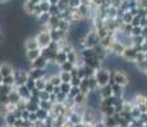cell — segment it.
I'll return each mask as SVG.
<instances>
[{
    "label": "cell",
    "instance_id": "35",
    "mask_svg": "<svg viewBox=\"0 0 147 127\" xmlns=\"http://www.w3.org/2000/svg\"><path fill=\"white\" fill-rule=\"evenodd\" d=\"M147 60V53L137 52V57H136V63H141V61Z\"/></svg>",
    "mask_w": 147,
    "mask_h": 127
},
{
    "label": "cell",
    "instance_id": "28",
    "mask_svg": "<svg viewBox=\"0 0 147 127\" xmlns=\"http://www.w3.org/2000/svg\"><path fill=\"white\" fill-rule=\"evenodd\" d=\"M78 94H81L80 88H77V86H72V89H70L69 94H68V98H70V99H74V98L77 97Z\"/></svg>",
    "mask_w": 147,
    "mask_h": 127
},
{
    "label": "cell",
    "instance_id": "23",
    "mask_svg": "<svg viewBox=\"0 0 147 127\" xmlns=\"http://www.w3.org/2000/svg\"><path fill=\"white\" fill-rule=\"evenodd\" d=\"M53 106H54V104L50 103L49 100H41L40 104H38V108L44 109V111H46V112H50L53 109Z\"/></svg>",
    "mask_w": 147,
    "mask_h": 127
},
{
    "label": "cell",
    "instance_id": "22",
    "mask_svg": "<svg viewBox=\"0 0 147 127\" xmlns=\"http://www.w3.org/2000/svg\"><path fill=\"white\" fill-rule=\"evenodd\" d=\"M123 24H132V21H133V15H132L129 12H124L123 15L120 17Z\"/></svg>",
    "mask_w": 147,
    "mask_h": 127
},
{
    "label": "cell",
    "instance_id": "43",
    "mask_svg": "<svg viewBox=\"0 0 147 127\" xmlns=\"http://www.w3.org/2000/svg\"><path fill=\"white\" fill-rule=\"evenodd\" d=\"M61 127H68V126H67V125H63V126H61Z\"/></svg>",
    "mask_w": 147,
    "mask_h": 127
},
{
    "label": "cell",
    "instance_id": "13",
    "mask_svg": "<svg viewBox=\"0 0 147 127\" xmlns=\"http://www.w3.org/2000/svg\"><path fill=\"white\" fill-rule=\"evenodd\" d=\"M8 99H9V103L14 104V106H18V104L22 102V98L19 97V94H18V92H17L16 88L8 94Z\"/></svg>",
    "mask_w": 147,
    "mask_h": 127
},
{
    "label": "cell",
    "instance_id": "10",
    "mask_svg": "<svg viewBox=\"0 0 147 127\" xmlns=\"http://www.w3.org/2000/svg\"><path fill=\"white\" fill-rule=\"evenodd\" d=\"M49 64V61L44 57V56H40L37 60H35L33 63H31V69H38V70H45Z\"/></svg>",
    "mask_w": 147,
    "mask_h": 127
},
{
    "label": "cell",
    "instance_id": "7",
    "mask_svg": "<svg viewBox=\"0 0 147 127\" xmlns=\"http://www.w3.org/2000/svg\"><path fill=\"white\" fill-rule=\"evenodd\" d=\"M0 74L3 75V78L13 75L14 66L10 63H8V61H3V63H0Z\"/></svg>",
    "mask_w": 147,
    "mask_h": 127
},
{
    "label": "cell",
    "instance_id": "41",
    "mask_svg": "<svg viewBox=\"0 0 147 127\" xmlns=\"http://www.w3.org/2000/svg\"><path fill=\"white\" fill-rule=\"evenodd\" d=\"M10 0H0V4H7V3H9Z\"/></svg>",
    "mask_w": 147,
    "mask_h": 127
},
{
    "label": "cell",
    "instance_id": "34",
    "mask_svg": "<svg viewBox=\"0 0 147 127\" xmlns=\"http://www.w3.org/2000/svg\"><path fill=\"white\" fill-rule=\"evenodd\" d=\"M81 83H82V79H80V78H78V76H73V78H72V81H70V85H72V86H77V88H80Z\"/></svg>",
    "mask_w": 147,
    "mask_h": 127
},
{
    "label": "cell",
    "instance_id": "1",
    "mask_svg": "<svg viewBox=\"0 0 147 127\" xmlns=\"http://www.w3.org/2000/svg\"><path fill=\"white\" fill-rule=\"evenodd\" d=\"M111 84H118V85L123 86H128L131 84V78H129L128 72L123 69H115L111 72V80H110V85Z\"/></svg>",
    "mask_w": 147,
    "mask_h": 127
},
{
    "label": "cell",
    "instance_id": "16",
    "mask_svg": "<svg viewBox=\"0 0 147 127\" xmlns=\"http://www.w3.org/2000/svg\"><path fill=\"white\" fill-rule=\"evenodd\" d=\"M111 88H113V97L115 98H123L124 97V88L118 84H111Z\"/></svg>",
    "mask_w": 147,
    "mask_h": 127
},
{
    "label": "cell",
    "instance_id": "33",
    "mask_svg": "<svg viewBox=\"0 0 147 127\" xmlns=\"http://www.w3.org/2000/svg\"><path fill=\"white\" fill-rule=\"evenodd\" d=\"M142 31H143V28L141 27V25H138V27H133V31H132V37L142 36Z\"/></svg>",
    "mask_w": 147,
    "mask_h": 127
},
{
    "label": "cell",
    "instance_id": "44",
    "mask_svg": "<svg viewBox=\"0 0 147 127\" xmlns=\"http://www.w3.org/2000/svg\"><path fill=\"white\" fill-rule=\"evenodd\" d=\"M145 75H146V79H147V72H146V74H145Z\"/></svg>",
    "mask_w": 147,
    "mask_h": 127
},
{
    "label": "cell",
    "instance_id": "8",
    "mask_svg": "<svg viewBox=\"0 0 147 127\" xmlns=\"http://www.w3.org/2000/svg\"><path fill=\"white\" fill-rule=\"evenodd\" d=\"M23 49H24V51H31V50L40 49V47H38V43H37V39H36V36L35 37H27L26 39H24Z\"/></svg>",
    "mask_w": 147,
    "mask_h": 127
},
{
    "label": "cell",
    "instance_id": "20",
    "mask_svg": "<svg viewBox=\"0 0 147 127\" xmlns=\"http://www.w3.org/2000/svg\"><path fill=\"white\" fill-rule=\"evenodd\" d=\"M59 76H60V79H61L63 83H68V84H70L72 78H73L72 72H68V71H60L59 72Z\"/></svg>",
    "mask_w": 147,
    "mask_h": 127
},
{
    "label": "cell",
    "instance_id": "37",
    "mask_svg": "<svg viewBox=\"0 0 147 127\" xmlns=\"http://www.w3.org/2000/svg\"><path fill=\"white\" fill-rule=\"evenodd\" d=\"M26 86H27V88L30 89V90L35 89V88H36V81L33 80V79H31V78H30V79H28V81L26 83Z\"/></svg>",
    "mask_w": 147,
    "mask_h": 127
},
{
    "label": "cell",
    "instance_id": "6",
    "mask_svg": "<svg viewBox=\"0 0 147 127\" xmlns=\"http://www.w3.org/2000/svg\"><path fill=\"white\" fill-rule=\"evenodd\" d=\"M121 57L124 59L125 63H134L136 64V57H137V50H136V47H128V49H125Z\"/></svg>",
    "mask_w": 147,
    "mask_h": 127
},
{
    "label": "cell",
    "instance_id": "29",
    "mask_svg": "<svg viewBox=\"0 0 147 127\" xmlns=\"http://www.w3.org/2000/svg\"><path fill=\"white\" fill-rule=\"evenodd\" d=\"M82 5V0H69V9H78Z\"/></svg>",
    "mask_w": 147,
    "mask_h": 127
},
{
    "label": "cell",
    "instance_id": "31",
    "mask_svg": "<svg viewBox=\"0 0 147 127\" xmlns=\"http://www.w3.org/2000/svg\"><path fill=\"white\" fill-rule=\"evenodd\" d=\"M70 89H72V85H70V84H68V83H63V84L60 85V90H61V93H63V94H65V95L69 94Z\"/></svg>",
    "mask_w": 147,
    "mask_h": 127
},
{
    "label": "cell",
    "instance_id": "38",
    "mask_svg": "<svg viewBox=\"0 0 147 127\" xmlns=\"http://www.w3.org/2000/svg\"><path fill=\"white\" fill-rule=\"evenodd\" d=\"M54 88H55V86H54L53 84L50 83V81H47L46 86H45V92H47V93H49V94H53V92H54Z\"/></svg>",
    "mask_w": 147,
    "mask_h": 127
},
{
    "label": "cell",
    "instance_id": "46",
    "mask_svg": "<svg viewBox=\"0 0 147 127\" xmlns=\"http://www.w3.org/2000/svg\"><path fill=\"white\" fill-rule=\"evenodd\" d=\"M40 1H42V0H40Z\"/></svg>",
    "mask_w": 147,
    "mask_h": 127
},
{
    "label": "cell",
    "instance_id": "2",
    "mask_svg": "<svg viewBox=\"0 0 147 127\" xmlns=\"http://www.w3.org/2000/svg\"><path fill=\"white\" fill-rule=\"evenodd\" d=\"M95 79L97 80V84L100 88L102 86H106L110 84V80H111V74H110V70L105 69V67H101L100 70L95 72Z\"/></svg>",
    "mask_w": 147,
    "mask_h": 127
},
{
    "label": "cell",
    "instance_id": "5",
    "mask_svg": "<svg viewBox=\"0 0 147 127\" xmlns=\"http://www.w3.org/2000/svg\"><path fill=\"white\" fill-rule=\"evenodd\" d=\"M14 79H16V86L14 88H17V86H21V85H26V83L28 81V79H30V75H28V71L23 69H17L14 70Z\"/></svg>",
    "mask_w": 147,
    "mask_h": 127
},
{
    "label": "cell",
    "instance_id": "12",
    "mask_svg": "<svg viewBox=\"0 0 147 127\" xmlns=\"http://www.w3.org/2000/svg\"><path fill=\"white\" fill-rule=\"evenodd\" d=\"M41 56V49H37V50H31V51H26L24 53V57L28 63H33L35 60H37L38 57Z\"/></svg>",
    "mask_w": 147,
    "mask_h": 127
},
{
    "label": "cell",
    "instance_id": "40",
    "mask_svg": "<svg viewBox=\"0 0 147 127\" xmlns=\"http://www.w3.org/2000/svg\"><path fill=\"white\" fill-rule=\"evenodd\" d=\"M49 1H50V4L51 5H58V3L60 1V0H49Z\"/></svg>",
    "mask_w": 147,
    "mask_h": 127
},
{
    "label": "cell",
    "instance_id": "14",
    "mask_svg": "<svg viewBox=\"0 0 147 127\" xmlns=\"http://www.w3.org/2000/svg\"><path fill=\"white\" fill-rule=\"evenodd\" d=\"M28 75H30L31 79H33V80H38V79H42L45 75H46V72H45V70H38V69H30L28 70Z\"/></svg>",
    "mask_w": 147,
    "mask_h": 127
},
{
    "label": "cell",
    "instance_id": "26",
    "mask_svg": "<svg viewBox=\"0 0 147 127\" xmlns=\"http://www.w3.org/2000/svg\"><path fill=\"white\" fill-rule=\"evenodd\" d=\"M136 67H137L138 71L146 74V72H147V60L141 61V63H136Z\"/></svg>",
    "mask_w": 147,
    "mask_h": 127
},
{
    "label": "cell",
    "instance_id": "39",
    "mask_svg": "<svg viewBox=\"0 0 147 127\" xmlns=\"http://www.w3.org/2000/svg\"><path fill=\"white\" fill-rule=\"evenodd\" d=\"M141 17H138V15H136L133 17V21H132V25L133 27H138V25H141Z\"/></svg>",
    "mask_w": 147,
    "mask_h": 127
},
{
    "label": "cell",
    "instance_id": "15",
    "mask_svg": "<svg viewBox=\"0 0 147 127\" xmlns=\"http://www.w3.org/2000/svg\"><path fill=\"white\" fill-rule=\"evenodd\" d=\"M68 61V59H67V53L64 52V51H58L56 52V56H55V60H54V63H55L56 65H58L59 67L61 66L64 63H67Z\"/></svg>",
    "mask_w": 147,
    "mask_h": 127
},
{
    "label": "cell",
    "instance_id": "25",
    "mask_svg": "<svg viewBox=\"0 0 147 127\" xmlns=\"http://www.w3.org/2000/svg\"><path fill=\"white\" fill-rule=\"evenodd\" d=\"M49 81L53 84L54 86H60L61 84H63V81H61V79H60V76L58 75H53V76H50L49 78Z\"/></svg>",
    "mask_w": 147,
    "mask_h": 127
},
{
    "label": "cell",
    "instance_id": "36",
    "mask_svg": "<svg viewBox=\"0 0 147 127\" xmlns=\"http://www.w3.org/2000/svg\"><path fill=\"white\" fill-rule=\"evenodd\" d=\"M38 98H40V100H49L50 94L47 92H45V90H42V92H40V94H38Z\"/></svg>",
    "mask_w": 147,
    "mask_h": 127
},
{
    "label": "cell",
    "instance_id": "17",
    "mask_svg": "<svg viewBox=\"0 0 147 127\" xmlns=\"http://www.w3.org/2000/svg\"><path fill=\"white\" fill-rule=\"evenodd\" d=\"M50 8H51V4H50L49 0H42L37 4V9L40 13H49Z\"/></svg>",
    "mask_w": 147,
    "mask_h": 127
},
{
    "label": "cell",
    "instance_id": "21",
    "mask_svg": "<svg viewBox=\"0 0 147 127\" xmlns=\"http://www.w3.org/2000/svg\"><path fill=\"white\" fill-rule=\"evenodd\" d=\"M3 84L7 85V86H12V88H14V86H16V79H14V75L3 78Z\"/></svg>",
    "mask_w": 147,
    "mask_h": 127
},
{
    "label": "cell",
    "instance_id": "9",
    "mask_svg": "<svg viewBox=\"0 0 147 127\" xmlns=\"http://www.w3.org/2000/svg\"><path fill=\"white\" fill-rule=\"evenodd\" d=\"M109 51L111 52V55L118 56V57H121V56H123V53H124V51H125V47H124L121 43H119V42L114 41Z\"/></svg>",
    "mask_w": 147,
    "mask_h": 127
},
{
    "label": "cell",
    "instance_id": "24",
    "mask_svg": "<svg viewBox=\"0 0 147 127\" xmlns=\"http://www.w3.org/2000/svg\"><path fill=\"white\" fill-rule=\"evenodd\" d=\"M74 69H76V65H73L72 63H69V61L64 63V64L60 66V71H68V72H72Z\"/></svg>",
    "mask_w": 147,
    "mask_h": 127
},
{
    "label": "cell",
    "instance_id": "11",
    "mask_svg": "<svg viewBox=\"0 0 147 127\" xmlns=\"http://www.w3.org/2000/svg\"><path fill=\"white\" fill-rule=\"evenodd\" d=\"M17 92H18V94H19V97L22 98V100H24V102H27V100H30L31 99V90L27 88L26 85H21V86H17Z\"/></svg>",
    "mask_w": 147,
    "mask_h": 127
},
{
    "label": "cell",
    "instance_id": "27",
    "mask_svg": "<svg viewBox=\"0 0 147 127\" xmlns=\"http://www.w3.org/2000/svg\"><path fill=\"white\" fill-rule=\"evenodd\" d=\"M36 114H37V120L41 121V122L46 121L47 117H49V113H47L46 111H44V109H38V111L36 112Z\"/></svg>",
    "mask_w": 147,
    "mask_h": 127
},
{
    "label": "cell",
    "instance_id": "18",
    "mask_svg": "<svg viewBox=\"0 0 147 127\" xmlns=\"http://www.w3.org/2000/svg\"><path fill=\"white\" fill-rule=\"evenodd\" d=\"M100 94H101V97H102V99H106V98L113 97V88H111V85L109 84V85L100 88Z\"/></svg>",
    "mask_w": 147,
    "mask_h": 127
},
{
    "label": "cell",
    "instance_id": "19",
    "mask_svg": "<svg viewBox=\"0 0 147 127\" xmlns=\"http://www.w3.org/2000/svg\"><path fill=\"white\" fill-rule=\"evenodd\" d=\"M50 18H51V15H50V13H41L40 15L37 17V22L41 24H45L47 25V23H49Z\"/></svg>",
    "mask_w": 147,
    "mask_h": 127
},
{
    "label": "cell",
    "instance_id": "3",
    "mask_svg": "<svg viewBox=\"0 0 147 127\" xmlns=\"http://www.w3.org/2000/svg\"><path fill=\"white\" fill-rule=\"evenodd\" d=\"M36 39H37L38 47H40L41 50L47 49V47L50 46V43L53 42L49 29H42V31H40V32L36 35Z\"/></svg>",
    "mask_w": 147,
    "mask_h": 127
},
{
    "label": "cell",
    "instance_id": "30",
    "mask_svg": "<svg viewBox=\"0 0 147 127\" xmlns=\"http://www.w3.org/2000/svg\"><path fill=\"white\" fill-rule=\"evenodd\" d=\"M143 43H145V37H143V36H137V37H133V45H134V47L142 46Z\"/></svg>",
    "mask_w": 147,
    "mask_h": 127
},
{
    "label": "cell",
    "instance_id": "4",
    "mask_svg": "<svg viewBox=\"0 0 147 127\" xmlns=\"http://www.w3.org/2000/svg\"><path fill=\"white\" fill-rule=\"evenodd\" d=\"M83 45H84V49H92V50H94L97 45H100V37L97 36L95 29H92L91 32L84 37Z\"/></svg>",
    "mask_w": 147,
    "mask_h": 127
},
{
    "label": "cell",
    "instance_id": "32",
    "mask_svg": "<svg viewBox=\"0 0 147 127\" xmlns=\"http://www.w3.org/2000/svg\"><path fill=\"white\" fill-rule=\"evenodd\" d=\"M13 89L14 88H12V86H7V85H4V84H1V85H0V94L8 95Z\"/></svg>",
    "mask_w": 147,
    "mask_h": 127
},
{
    "label": "cell",
    "instance_id": "45",
    "mask_svg": "<svg viewBox=\"0 0 147 127\" xmlns=\"http://www.w3.org/2000/svg\"><path fill=\"white\" fill-rule=\"evenodd\" d=\"M0 127H7V126H0Z\"/></svg>",
    "mask_w": 147,
    "mask_h": 127
},
{
    "label": "cell",
    "instance_id": "42",
    "mask_svg": "<svg viewBox=\"0 0 147 127\" xmlns=\"http://www.w3.org/2000/svg\"><path fill=\"white\" fill-rule=\"evenodd\" d=\"M1 84H3V75L0 74V85H1Z\"/></svg>",
    "mask_w": 147,
    "mask_h": 127
}]
</instances>
